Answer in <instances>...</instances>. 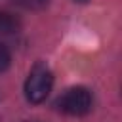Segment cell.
<instances>
[{
	"label": "cell",
	"instance_id": "cell-5",
	"mask_svg": "<svg viewBox=\"0 0 122 122\" xmlns=\"http://www.w3.org/2000/svg\"><path fill=\"white\" fill-rule=\"evenodd\" d=\"M10 61H11V55H10L8 48L0 42V72H4V71L10 67Z\"/></svg>",
	"mask_w": 122,
	"mask_h": 122
},
{
	"label": "cell",
	"instance_id": "cell-7",
	"mask_svg": "<svg viewBox=\"0 0 122 122\" xmlns=\"http://www.w3.org/2000/svg\"><path fill=\"white\" fill-rule=\"evenodd\" d=\"M32 122H40V120H32Z\"/></svg>",
	"mask_w": 122,
	"mask_h": 122
},
{
	"label": "cell",
	"instance_id": "cell-2",
	"mask_svg": "<svg viewBox=\"0 0 122 122\" xmlns=\"http://www.w3.org/2000/svg\"><path fill=\"white\" fill-rule=\"evenodd\" d=\"M57 109L69 116H84L92 111V93L82 88H69L59 99H57Z\"/></svg>",
	"mask_w": 122,
	"mask_h": 122
},
{
	"label": "cell",
	"instance_id": "cell-6",
	"mask_svg": "<svg viewBox=\"0 0 122 122\" xmlns=\"http://www.w3.org/2000/svg\"><path fill=\"white\" fill-rule=\"evenodd\" d=\"M76 2H82V4H84V2H88V0H76Z\"/></svg>",
	"mask_w": 122,
	"mask_h": 122
},
{
	"label": "cell",
	"instance_id": "cell-3",
	"mask_svg": "<svg viewBox=\"0 0 122 122\" xmlns=\"http://www.w3.org/2000/svg\"><path fill=\"white\" fill-rule=\"evenodd\" d=\"M19 19L10 11H0V34H13L19 30Z\"/></svg>",
	"mask_w": 122,
	"mask_h": 122
},
{
	"label": "cell",
	"instance_id": "cell-1",
	"mask_svg": "<svg viewBox=\"0 0 122 122\" xmlns=\"http://www.w3.org/2000/svg\"><path fill=\"white\" fill-rule=\"evenodd\" d=\"M53 86V74L46 63H36L25 80V97L30 103H42Z\"/></svg>",
	"mask_w": 122,
	"mask_h": 122
},
{
	"label": "cell",
	"instance_id": "cell-4",
	"mask_svg": "<svg viewBox=\"0 0 122 122\" xmlns=\"http://www.w3.org/2000/svg\"><path fill=\"white\" fill-rule=\"evenodd\" d=\"M25 10H42L48 6V0H15Z\"/></svg>",
	"mask_w": 122,
	"mask_h": 122
}]
</instances>
